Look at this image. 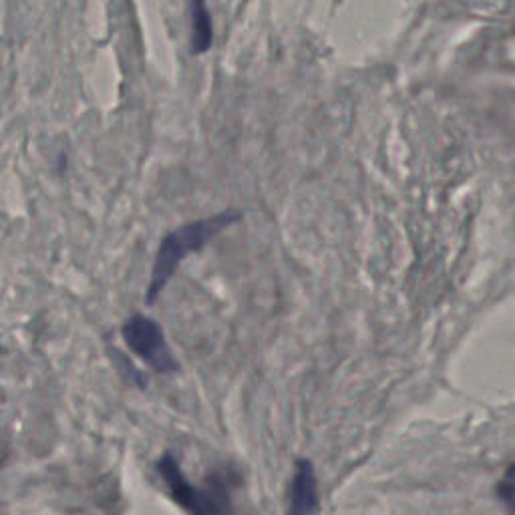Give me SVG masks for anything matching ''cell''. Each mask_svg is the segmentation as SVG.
Listing matches in <instances>:
<instances>
[{"mask_svg": "<svg viewBox=\"0 0 515 515\" xmlns=\"http://www.w3.org/2000/svg\"><path fill=\"white\" fill-rule=\"evenodd\" d=\"M242 220V214L236 210H226L220 214H214L210 218H200L194 222H188L174 232H169L155 254L153 266H151V278L145 290V302L153 304L167 282L174 278L182 262L192 256L194 252L202 250L210 244L212 238H216L220 232L228 230L236 222Z\"/></svg>", "mask_w": 515, "mask_h": 515, "instance_id": "cell-1", "label": "cell"}, {"mask_svg": "<svg viewBox=\"0 0 515 515\" xmlns=\"http://www.w3.org/2000/svg\"><path fill=\"white\" fill-rule=\"evenodd\" d=\"M157 471L174 501L194 513V515H212V513H224L232 509L230 503V487L232 477L226 473H212L204 487H196L190 483V479L184 475L180 463L174 459V455H163L157 461Z\"/></svg>", "mask_w": 515, "mask_h": 515, "instance_id": "cell-2", "label": "cell"}, {"mask_svg": "<svg viewBox=\"0 0 515 515\" xmlns=\"http://www.w3.org/2000/svg\"><path fill=\"white\" fill-rule=\"evenodd\" d=\"M121 334L127 349L155 373L169 375L180 371V363L167 345L163 328L153 318L133 314L123 322Z\"/></svg>", "mask_w": 515, "mask_h": 515, "instance_id": "cell-3", "label": "cell"}, {"mask_svg": "<svg viewBox=\"0 0 515 515\" xmlns=\"http://www.w3.org/2000/svg\"><path fill=\"white\" fill-rule=\"evenodd\" d=\"M318 509V485L310 461L300 459L290 485V513H312Z\"/></svg>", "mask_w": 515, "mask_h": 515, "instance_id": "cell-4", "label": "cell"}, {"mask_svg": "<svg viewBox=\"0 0 515 515\" xmlns=\"http://www.w3.org/2000/svg\"><path fill=\"white\" fill-rule=\"evenodd\" d=\"M190 15H192V53L200 55V53H206L214 41V27H212V17L206 0H192Z\"/></svg>", "mask_w": 515, "mask_h": 515, "instance_id": "cell-5", "label": "cell"}, {"mask_svg": "<svg viewBox=\"0 0 515 515\" xmlns=\"http://www.w3.org/2000/svg\"><path fill=\"white\" fill-rule=\"evenodd\" d=\"M499 495H501L503 501L515 511V465L509 469V473H507L505 479L501 481Z\"/></svg>", "mask_w": 515, "mask_h": 515, "instance_id": "cell-6", "label": "cell"}]
</instances>
